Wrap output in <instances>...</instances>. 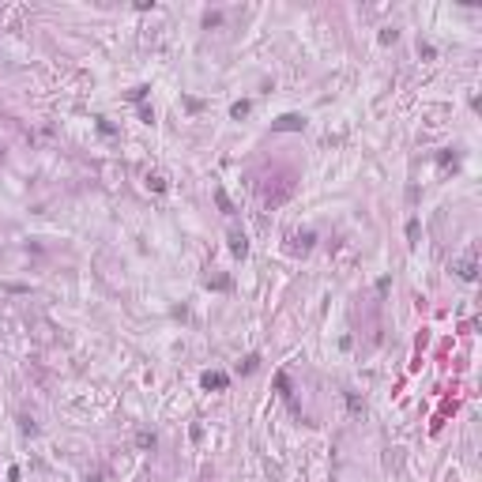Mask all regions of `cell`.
I'll return each instance as SVG.
<instances>
[{"label":"cell","instance_id":"cell-6","mask_svg":"<svg viewBox=\"0 0 482 482\" xmlns=\"http://www.w3.org/2000/svg\"><path fill=\"white\" fill-rule=\"evenodd\" d=\"M136 445H140V449H155V433H140Z\"/></svg>","mask_w":482,"mask_h":482},{"label":"cell","instance_id":"cell-2","mask_svg":"<svg viewBox=\"0 0 482 482\" xmlns=\"http://www.w3.org/2000/svg\"><path fill=\"white\" fill-rule=\"evenodd\" d=\"M203 388L207 392H219V388H226V373H203Z\"/></svg>","mask_w":482,"mask_h":482},{"label":"cell","instance_id":"cell-8","mask_svg":"<svg viewBox=\"0 0 482 482\" xmlns=\"http://www.w3.org/2000/svg\"><path fill=\"white\" fill-rule=\"evenodd\" d=\"M230 113H234V117L241 121V117H245V113H249V102H234V110H230Z\"/></svg>","mask_w":482,"mask_h":482},{"label":"cell","instance_id":"cell-9","mask_svg":"<svg viewBox=\"0 0 482 482\" xmlns=\"http://www.w3.org/2000/svg\"><path fill=\"white\" fill-rule=\"evenodd\" d=\"M147 185H151V188H155V192H162V188H166V181H162V177H159V173H155V177H147Z\"/></svg>","mask_w":482,"mask_h":482},{"label":"cell","instance_id":"cell-5","mask_svg":"<svg viewBox=\"0 0 482 482\" xmlns=\"http://www.w3.org/2000/svg\"><path fill=\"white\" fill-rule=\"evenodd\" d=\"M215 200H219V207H222L226 215H234V203L226 200V192H222V188H215Z\"/></svg>","mask_w":482,"mask_h":482},{"label":"cell","instance_id":"cell-4","mask_svg":"<svg viewBox=\"0 0 482 482\" xmlns=\"http://www.w3.org/2000/svg\"><path fill=\"white\" fill-rule=\"evenodd\" d=\"M302 125H305L302 117H294V113H287V117H283V121H279L275 128H302Z\"/></svg>","mask_w":482,"mask_h":482},{"label":"cell","instance_id":"cell-1","mask_svg":"<svg viewBox=\"0 0 482 482\" xmlns=\"http://www.w3.org/2000/svg\"><path fill=\"white\" fill-rule=\"evenodd\" d=\"M452 271H456L460 279H467V283H471L475 275H479V268H475V249H471V253H467V256H460V260L452 264Z\"/></svg>","mask_w":482,"mask_h":482},{"label":"cell","instance_id":"cell-7","mask_svg":"<svg viewBox=\"0 0 482 482\" xmlns=\"http://www.w3.org/2000/svg\"><path fill=\"white\" fill-rule=\"evenodd\" d=\"M256 362H260V358H256V354H249V358H245V362L237 365V369H241V373H253V369H256Z\"/></svg>","mask_w":482,"mask_h":482},{"label":"cell","instance_id":"cell-3","mask_svg":"<svg viewBox=\"0 0 482 482\" xmlns=\"http://www.w3.org/2000/svg\"><path fill=\"white\" fill-rule=\"evenodd\" d=\"M230 253H234V256H245V253H249L245 234H230Z\"/></svg>","mask_w":482,"mask_h":482}]
</instances>
